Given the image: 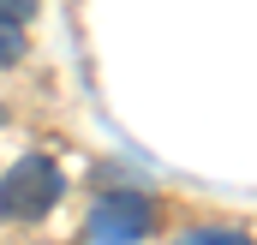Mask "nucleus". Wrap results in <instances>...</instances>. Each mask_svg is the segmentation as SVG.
Instances as JSON below:
<instances>
[{
	"label": "nucleus",
	"instance_id": "nucleus-5",
	"mask_svg": "<svg viewBox=\"0 0 257 245\" xmlns=\"http://www.w3.org/2000/svg\"><path fill=\"white\" fill-rule=\"evenodd\" d=\"M18 60H24V30L0 24V72H6V66H18Z\"/></svg>",
	"mask_w": 257,
	"mask_h": 245
},
{
	"label": "nucleus",
	"instance_id": "nucleus-2",
	"mask_svg": "<svg viewBox=\"0 0 257 245\" xmlns=\"http://www.w3.org/2000/svg\"><path fill=\"white\" fill-rule=\"evenodd\" d=\"M150 227H156V203L144 191H102L84 221L90 245H144Z\"/></svg>",
	"mask_w": 257,
	"mask_h": 245
},
{
	"label": "nucleus",
	"instance_id": "nucleus-3",
	"mask_svg": "<svg viewBox=\"0 0 257 245\" xmlns=\"http://www.w3.org/2000/svg\"><path fill=\"white\" fill-rule=\"evenodd\" d=\"M174 245H251V239H245V227H192Z\"/></svg>",
	"mask_w": 257,
	"mask_h": 245
},
{
	"label": "nucleus",
	"instance_id": "nucleus-4",
	"mask_svg": "<svg viewBox=\"0 0 257 245\" xmlns=\"http://www.w3.org/2000/svg\"><path fill=\"white\" fill-rule=\"evenodd\" d=\"M36 6H42V0H0V24H12V30H24V24L36 18Z\"/></svg>",
	"mask_w": 257,
	"mask_h": 245
},
{
	"label": "nucleus",
	"instance_id": "nucleus-1",
	"mask_svg": "<svg viewBox=\"0 0 257 245\" xmlns=\"http://www.w3.org/2000/svg\"><path fill=\"white\" fill-rule=\"evenodd\" d=\"M66 197V174L54 156H18L0 174V221H42Z\"/></svg>",
	"mask_w": 257,
	"mask_h": 245
}]
</instances>
